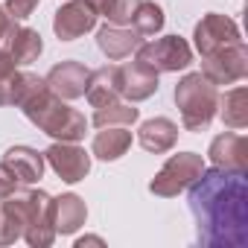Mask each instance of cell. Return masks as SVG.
<instances>
[{
    "label": "cell",
    "instance_id": "cell-1",
    "mask_svg": "<svg viewBox=\"0 0 248 248\" xmlns=\"http://www.w3.org/2000/svg\"><path fill=\"white\" fill-rule=\"evenodd\" d=\"M196 239L204 248H248V190L245 172L202 170L187 187Z\"/></svg>",
    "mask_w": 248,
    "mask_h": 248
},
{
    "label": "cell",
    "instance_id": "cell-2",
    "mask_svg": "<svg viewBox=\"0 0 248 248\" xmlns=\"http://www.w3.org/2000/svg\"><path fill=\"white\" fill-rule=\"evenodd\" d=\"M27 239L32 248H47L56 239L50 222V196L44 190H15L0 207V245Z\"/></svg>",
    "mask_w": 248,
    "mask_h": 248
},
{
    "label": "cell",
    "instance_id": "cell-3",
    "mask_svg": "<svg viewBox=\"0 0 248 248\" xmlns=\"http://www.w3.org/2000/svg\"><path fill=\"white\" fill-rule=\"evenodd\" d=\"M18 108L27 114V120L32 123V126H38L53 140H73L76 143L79 138H85V129H88L85 114H79L76 108L64 105L62 96H56L47 88V82L38 91H32Z\"/></svg>",
    "mask_w": 248,
    "mask_h": 248
},
{
    "label": "cell",
    "instance_id": "cell-4",
    "mask_svg": "<svg viewBox=\"0 0 248 248\" xmlns=\"http://www.w3.org/2000/svg\"><path fill=\"white\" fill-rule=\"evenodd\" d=\"M175 105L181 108V123L187 132H204L210 120L216 117V105H219L216 85L202 70L187 73L175 85Z\"/></svg>",
    "mask_w": 248,
    "mask_h": 248
},
{
    "label": "cell",
    "instance_id": "cell-5",
    "mask_svg": "<svg viewBox=\"0 0 248 248\" xmlns=\"http://www.w3.org/2000/svg\"><path fill=\"white\" fill-rule=\"evenodd\" d=\"M135 53H138V64L149 67L152 73H175V70H184L193 62L190 44L178 35H164L158 41L140 44Z\"/></svg>",
    "mask_w": 248,
    "mask_h": 248
},
{
    "label": "cell",
    "instance_id": "cell-6",
    "mask_svg": "<svg viewBox=\"0 0 248 248\" xmlns=\"http://www.w3.org/2000/svg\"><path fill=\"white\" fill-rule=\"evenodd\" d=\"M202 170H204L202 155H196V152H178V155H172V158L161 167V172L152 178L149 190H152L155 196L172 199V196L184 193V190L202 175Z\"/></svg>",
    "mask_w": 248,
    "mask_h": 248
},
{
    "label": "cell",
    "instance_id": "cell-7",
    "mask_svg": "<svg viewBox=\"0 0 248 248\" xmlns=\"http://www.w3.org/2000/svg\"><path fill=\"white\" fill-rule=\"evenodd\" d=\"M202 73L213 82V85H233L239 79L248 76V50L242 41L228 44L216 53L202 56Z\"/></svg>",
    "mask_w": 248,
    "mask_h": 248
},
{
    "label": "cell",
    "instance_id": "cell-8",
    "mask_svg": "<svg viewBox=\"0 0 248 248\" xmlns=\"http://www.w3.org/2000/svg\"><path fill=\"white\" fill-rule=\"evenodd\" d=\"M44 161L53 167V172L67 181V184H76L82 181L88 172H91V155L76 146L73 140H56L47 152H44Z\"/></svg>",
    "mask_w": 248,
    "mask_h": 248
},
{
    "label": "cell",
    "instance_id": "cell-9",
    "mask_svg": "<svg viewBox=\"0 0 248 248\" xmlns=\"http://www.w3.org/2000/svg\"><path fill=\"white\" fill-rule=\"evenodd\" d=\"M193 38H196V50H199L202 56L216 53V50H222V47H228V44L242 41V38H239V27H236V21H231L228 15H219V12L204 15V18L196 24Z\"/></svg>",
    "mask_w": 248,
    "mask_h": 248
},
{
    "label": "cell",
    "instance_id": "cell-10",
    "mask_svg": "<svg viewBox=\"0 0 248 248\" xmlns=\"http://www.w3.org/2000/svg\"><path fill=\"white\" fill-rule=\"evenodd\" d=\"M93 27H96V12L85 0H70V3H64L53 18V30L62 41H76L79 35L91 32Z\"/></svg>",
    "mask_w": 248,
    "mask_h": 248
},
{
    "label": "cell",
    "instance_id": "cell-11",
    "mask_svg": "<svg viewBox=\"0 0 248 248\" xmlns=\"http://www.w3.org/2000/svg\"><path fill=\"white\" fill-rule=\"evenodd\" d=\"M88 79H91V70L82 62H62V64H56L44 76L47 88L56 96H62V99H79V96H85Z\"/></svg>",
    "mask_w": 248,
    "mask_h": 248
},
{
    "label": "cell",
    "instance_id": "cell-12",
    "mask_svg": "<svg viewBox=\"0 0 248 248\" xmlns=\"http://www.w3.org/2000/svg\"><path fill=\"white\" fill-rule=\"evenodd\" d=\"M117 91L129 102H143L158 91V73L149 67L132 62V64H117Z\"/></svg>",
    "mask_w": 248,
    "mask_h": 248
},
{
    "label": "cell",
    "instance_id": "cell-13",
    "mask_svg": "<svg viewBox=\"0 0 248 248\" xmlns=\"http://www.w3.org/2000/svg\"><path fill=\"white\" fill-rule=\"evenodd\" d=\"M207 155H210L213 167H219V170H228V172H248V140H245L242 135L225 132V135L213 138Z\"/></svg>",
    "mask_w": 248,
    "mask_h": 248
},
{
    "label": "cell",
    "instance_id": "cell-14",
    "mask_svg": "<svg viewBox=\"0 0 248 248\" xmlns=\"http://www.w3.org/2000/svg\"><path fill=\"white\" fill-rule=\"evenodd\" d=\"M143 44V35L135 30V27H117V24H105L99 32H96V47L111 59V62H120L132 56L138 47Z\"/></svg>",
    "mask_w": 248,
    "mask_h": 248
},
{
    "label": "cell",
    "instance_id": "cell-15",
    "mask_svg": "<svg viewBox=\"0 0 248 248\" xmlns=\"http://www.w3.org/2000/svg\"><path fill=\"white\" fill-rule=\"evenodd\" d=\"M88 219V207L76 193H64L59 199H50V222L56 233H76Z\"/></svg>",
    "mask_w": 248,
    "mask_h": 248
},
{
    "label": "cell",
    "instance_id": "cell-16",
    "mask_svg": "<svg viewBox=\"0 0 248 248\" xmlns=\"http://www.w3.org/2000/svg\"><path fill=\"white\" fill-rule=\"evenodd\" d=\"M138 140H140V146L146 152H155V155L170 152L175 146V140H178V126L172 120H167V117L146 120L140 126V132H138Z\"/></svg>",
    "mask_w": 248,
    "mask_h": 248
},
{
    "label": "cell",
    "instance_id": "cell-17",
    "mask_svg": "<svg viewBox=\"0 0 248 248\" xmlns=\"http://www.w3.org/2000/svg\"><path fill=\"white\" fill-rule=\"evenodd\" d=\"M3 164L15 172L21 184H35L44 175V155L30 149V146H12L3 155Z\"/></svg>",
    "mask_w": 248,
    "mask_h": 248
},
{
    "label": "cell",
    "instance_id": "cell-18",
    "mask_svg": "<svg viewBox=\"0 0 248 248\" xmlns=\"http://www.w3.org/2000/svg\"><path fill=\"white\" fill-rule=\"evenodd\" d=\"M3 50L15 59V64H32V62L41 56L44 41H41V35H38L35 30L15 24L12 32H9V38H6V44H3Z\"/></svg>",
    "mask_w": 248,
    "mask_h": 248
},
{
    "label": "cell",
    "instance_id": "cell-19",
    "mask_svg": "<svg viewBox=\"0 0 248 248\" xmlns=\"http://www.w3.org/2000/svg\"><path fill=\"white\" fill-rule=\"evenodd\" d=\"M132 146V132H126V126H102V132H96L91 152L99 161H117L129 152Z\"/></svg>",
    "mask_w": 248,
    "mask_h": 248
},
{
    "label": "cell",
    "instance_id": "cell-20",
    "mask_svg": "<svg viewBox=\"0 0 248 248\" xmlns=\"http://www.w3.org/2000/svg\"><path fill=\"white\" fill-rule=\"evenodd\" d=\"M85 96H88V102L93 108L96 105H105V102H114L120 96V91H117V64H105L99 70H91Z\"/></svg>",
    "mask_w": 248,
    "mask_h": 248
},
{
    "label": "cell",
    "instance_id": "cell-21",
    "mask_svg": "<svg viewBox=\"0 0 248 248\" xmlns=\"http://www.w3.org/2000/svg\"><path fill=\"white\" fill-rule=\"evenodd\" d=\"M219 117L228 129H245L248 126V91L239 85L233 91H228L225 96H219Z\"/></svg>",
    "mask_w": 248,
    "mask_h": 248
},
{
    "label": "cell",
    "instance_id": "cell-22",
    "mask_svg": "<svg viewBox=\"0 0 248 248\" xmlns=\"http://www.w3.org/2000/svg\"><path fill=\"white\" fill-rule=\"evenodd\" d=\"M140 111L132 105V102H105V105H96L93 111V126H132V123H138Z\"/></svg>",
    "mask_w": 248,
    "mask_h": 248
},
{
    "label": "cell",
    "instance_id": "cell-23",
    "mask_svg": "<svg viewBox=\"0 0 248 248\" xmlns=\"http://www.w3.org/2000/svg\"><path fill=\"white\" fill-rule=\"evenodd\" d=\"M132 27L140 32V35H155V32H161V27H164V9L158 6V3H138V9H135V15H132Z\"/></svg>",
    "mask_w": 248,
    "mask_h": 248
},
{
    "label": "cell",
    "instance_id": "cell-24",
    "mask_svg": "<svg viewBox=\"0 0 248 248\" xmlns=\"http://www.w3.org/2000/svg\"><path fill=\"white\" fill-rule=\"evenodd\" d=\"M15 85H18L15 59L6 50H0V105H15Z\"/></svg>",
    "mask_w": 248,
    "mask_h": 248
},
{
    "label": "cell",
    "instance_id": "cell-25",
    "mask_svg": "<svg viewBox=\"0 0 248 248\" xmlns=\"http://www.w3.org/2000/svg\"><path fill=\"white\" fill-rule=\"evenodd\" d=\"M138 3H140V0H114V3H111V12L105 15L108 24H117V27L132 24V15H135Z\"/></svg>",
    "mask_w": 248,
    "mask_h": 248
},
{
    "label": "cell",
    "instance_id": "cell-26",
    "mask_svg": "<svg viewBox=\"0 0 248 248\" xmlns=\"http://www.w3.org/2000/svg\"><path fill=\"white\" fill-rule=\"evenodd\" d=\"M41 3V0H6V12L12 15V21H24L32 15V9Z\"/></svg>",
    "mask_w": 248,
    "mask_h": 248
},
{
    "label": "cell",
    "instance_id": "cell-27",
    "mask_svg": "<svg viewBox=\"0 0 248 248\" xmlns=\"http://www.w3.org/2000/svg\"><path fill=\"white\" fill-rule=\"evenodd\" d=\"M18 178H15V172L6 167V164H0V202H3L6 196H12L15 190H18Z\"/></svg>",
    "mask_w": 248,
    "mask_h": 248
},
{
    "label": "cell",
    "instance_id": "cell-28",
    "mask_svg": "<svg viewBox=\"0 0 248 248\" xmlns=\"http://www.w3.org/2000/svg\"><path fill=\"white\" fill-rule=\"evenodd\" d=\"M12 27H15L12 15L6 12V6H0V50H3V44H6V38H9V32H12Z\"/></svg>",
    "mask_w": 248,
    "mask_h": 248
},
{
    "label": "cell",
    "instance_id": "cell-29",
    "mask_svg": "<svg viewBox=\"0 0 248 248\" xmlns=\"http://www.w3.org/2000/svg\"><path fill=\"white\" fill-rule=\"evenodd\" d=\"M85 3L96 12V15H108L111 12V3H114V0H85Z\"/></svg>",
    "mask_w": 248,
    "mask_h": 248
},
{
    "label": "cell",
    "instance_id": "cell-30",
    "mask_svg": "<svg viewBox=\"0 0 248 248\" xmlns=\"http://www.w3.org/2000/svg\"><path fill=\"white\" fill-rule=\"evenodd\" d=\"M91 242H93V245H102V239H99V236H85V239H79V242H76V248H85V245H91Z\"/></svg>",
    "mask_w": 248,
    "mask_h": 248
}]
</instances>
